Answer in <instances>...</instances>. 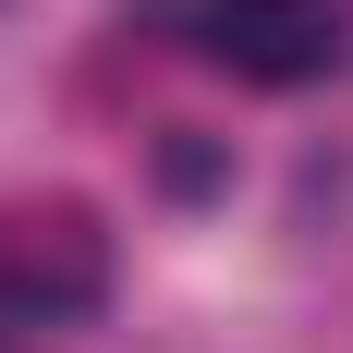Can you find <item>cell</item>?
Returning a JSON list of instances; mask_svg holds the SVG:
<instances>
[{
    "label": "cell",
    "instance_id": "obj_1",
    "mask_svg": "<svg viewBox=\"0 0 353 353\" xmlns=\"http://www.w3.org/2000/svg\"><path fill=\"white\" fill-rule=\"evenodd\" d=\"M98 292H110V244L85 208H12L0 219V317L49 329V317H85Z\"/></svg>",
    "mask_w": 353,
    "mask_h": 353
},
{
    "label": "cell",
    "instance_id": "obj_2",
    "mask_svg": "<svg viewBox=\"0 0 353 353\" xmlns=\"http://www.w3.org/2000/svg\"><path fill=\"white\" fill-rule=\"evenodd\" d=\"M208 49L256 85H305L341 61V0H208Z\"/></svg>",
    "mask_w": 353,
    "mask_h": 353
},
{
    "label": "cell",
    "instance_id": "obj_3",
    "mask_svg": "<svg viewBox=\"0 0 353 353\" xmlns=\"http://www.w3.org/2000/svg\"><path fill=\"white\" fill-rule=\"evenodd\" d=\"M159 183H171V195H208L219 159H208V146H171V159H159Z\"/></svg>",
    "mask_w": 353,
    "mask_h": 353
}]
</instances>
